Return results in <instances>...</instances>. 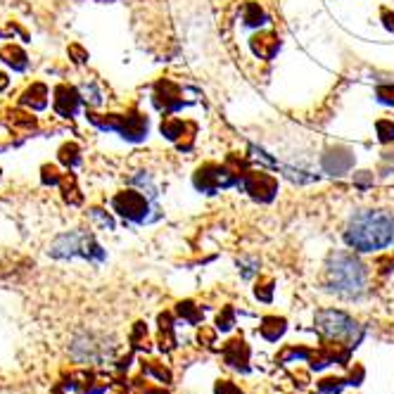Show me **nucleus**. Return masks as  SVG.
I'll return each instance as SVG.
<instances>
[{
  "label": "nucleus",
  "mask_w": 394,
  "mask_h": 394,
  "mask_svg": "<svg viewBox=\"0 0 394 394\" xmlns=\"http://www.w3.org/2000/svg\"><path fill=\"white\" fill-rule=\"evenodd\" d=\"M320 166H323L325 173H333V176H345V173L354 166V152L349 148H330L320 159Z\"/></svg>",
  "instance_id": "obj_12"
},
{
  "label": "nucleus",
  "mask_w": 394,
  "mask_h": 394,
  "mask_svg": "<svg viewBox=\"0 0 394 394\" xmlns=\"http://www.w3.org/2000/svg\"><path fill=\"white\" fill-rule=\"evenodd\" d=\"M145 394H169V392H164V390H148Z\"/></svg>",
  "instance_id": "obj_40"
},
{
  "label": "nucleus",
  "mask_w": 394,
  "mask_h": 394,
  "mask_svg": "<svg viewBox=\"0 0 394 394\" xmlns=\"http://www.w3.org/2000/svg\"><path fill=\"white\" fill-rule=\"evenodd\" d=\"M143 373L148 375H155L159 383L169 385L171 383V370L164 366V363H157V361H143Z\"/></svg>",
  "instance_id": "obj_23"
},
{
  "label": "nucleus",
  "mask_w": 394,
  "mask_h": 394,
  "mask_svg": "<svg viewBox=\"0 0 394 394\" xmlns=\"http://www.w3.org/2000/svg\"><path fill=\"white\" fill-rule=\"evenodd\" d=\"M69 55L74 57L76 64H84L86 60H89V53H86L84 48H79V46H71V48H69Z\"/></svg>",
  "instance_id": "obj_37"
},
{
  "label": "nucleus",
  "mask_w": 394,
  "mask_h": 394,
  "mask_svg": "<svg viewBox=\"0 0 394 394\" xmlns=\"http://www.w3.org/2000/svg\"><path fill=\"white\" fill-rule=\"evenodd\" d=\"M243 176L245 173L233 169V164H204L195 173V188L202 193H216L236 183H243Z\"/></svg>",
  "instance_id": "obj_6"
},
{
  "label": "nucleus",
  "mask_w": 394,
  "mask_h": 394,
  "mask_svg": "<svg viewBox=\"0 0 394 394\" xmlns=\"http://www.w3.org/2000/svg\"><path fill=\"white\" fill-rule=\"evenodd\" d=\"M91 216L96 218V221L100 223V226H105V228H109V231H114V221L109 216H102L100 214V209H91Z\"/></svg>",
  "instance_id": "obj_36"
},
{
  "label": "nucleus",
  "mask_w": 394,
  "mask_h": 394,
  "mask_svg": "<svg viewBox=\"0 0 394 394\" xmlns=\"http://www.w3.org/2000/svg\"><path fill=\"white\" fill-rule=\"evenodd\" d=\"M250 46H252V53L261 57V60H273L276 53H278V48H281V39H278V34L264 31V34L254 36V39L250 41Z\"/></svg>",
  "instance_id": "obj_15"
},
{
  "label": "nucleus",
  "mask_w": 394,
  "mask_h": 394,
  "mask_svg": "<svg viewBox=\"0 0 394 394\" xmlns=\"http://www.w3.org/2000/svg\"><path fill=\"white\" fill-rule=\"evenodd\" d=\"M159 349L162 352H173L176 347V335H173V318L171 313H159Z\"/></svg>",
  "instance_id": "obj_17"
},
{
  "label": "nucleus",
  "mask_w": 394,
  "mask_h": 394,
  "mask_svg": "<svg viewBox=\"0 0 394 394\" xmlns=\"http://www.w3.org/2000/svg\"><path fill=\"white\" fill-rule=\"evenodd\" d=\"M288 330V320L283 316H266L261 320V338L268 342H278Z\"/></svg>",
  "instance_id": "obj_18"
},
{
  "label": "nucleus",
  "mask_w": 394,
  "mask_h": 394,
  "mask_svg": "<svg viewBox=\"0 0 394 394\" xmlns=\"http://www.w3.org/2000/svg\"><path fill=\"white\" fill-rule=\"evenodd\" d=\"M375 128H378V136H380L383 143L394 141V123L390 119H380V121L375 123Z\"/></svg>",
  "instance_id": "obj_30"
},
{
  "label": "nucleus",
  "mask_w": 394,
  "mask_h": 394,
  "mask_svg": "<svg viewBox=\"0 0 394 394\" xmlns=\"http://www.w3.org/2000/svg\"><path fill=\"white\" fill-rule=\"evenodd\" d=\"M60 162L64 166H69V169H74V166L81 162V157H79V145L76 143H67L60 148Z\"/></svg>",
  "instance_id": "obj_25"
},
{
  "label": "nucleus",
  "mask_w": 394,
  "mask_h": 394,
  "mask_svg": "<svg viewBox=\"0 0 394 394\" xmlns=\"http://www.w3.org/2000/svg\"><path fill=\"white\" fill-rule=\"evenodd\" d=\"M131 342H133L136 349H145V352H148L150 342H148V328H145V323H136L133 335H131Z\"/></svg>",
  "instance_id": "obj_27"
},
{
  "label": "nucleus",
  "mask_w": 394,
  "mask_h": 394,
  "mask_svg": "<svg viewBox=\"0 0 394 394\" xmlns=\"http://www.w3.org/2000/svg\"><path fill=\"white\" fill-rule=\"evenodd\" d=\"M50 257L55 259H69V257H84L89 261H105V250L98 245V240L86 231L64 233L55 238V243L48 250Z\"/></svg>",
  "instance_id": "obj_4"
},
{
  "label": "nucleus",
  "mask_w": 394,
  "mask_h": 394,
  "mask_svg": "<svg viewBox=\"0 0 394 394\" xmlns=\"http://www.w3.org/2000/svg\"><path fill=\"white\" fill-rule=\"evenodd\" d=\"M394 238V218L385 211H359L345 231V243L356 252H373L388 247Z\"/></svg>",
  "instance_id": "obj_1"
},
{
  "label": "nucleus",
  "mask_w": 394,
  "mask_h": 394,
  "mask_svg": "<svg viewBox=\"0 0 394 394\" xmlns=\"http://www.w3.org/2000/svg\"><path fill=\"white\" fill-rule=\"evenodd\" d=\"M214 394H245V392L240 390L236 383H231V380H218L216 388H214Z\"/></svg>",
  "instance_id": "obj_32"
},
{
  "label": "nucleus",
  "mask_w": 394,
  "mask_h": 394,
  "mask_svg": "<svg viewBox=\"0 0 394 394\" xmlns=\"http://www.w3.org/2000/svg\"><path fill=\"white\" fill-rule=\"evenodd\" d=\"M162 133L169 138V141L178 143V148L183 150V136L186 133H195V123L183 121V119H166L162 123Z\"/></svg>",
  "instance_id": "obj_16"
},
{
  "label": "nucleus",
  "mask_w": 394,
  "mask_h": 394,
  "mask_svg": "<svg viewBox=\"0 0 394 394\" xmlns=\"http://www.w3.org/2000/svg\"><path fill=\"white\" fill-rule=\"evenodd\" d=\"M366 268L354 254L335 252L325 266V286L342 297H359L366 290Z\"/></svg>",
  "instance_id": "obj_2"
},
{
  "label": "nucleus",
  "mask_w": 394,
  "mask_h": 394,
  "mask_svg": "<svg viewBox=\"0 0 394 394\" xmlns=\"http://www.w3.org/2000/svg\"><path fill=\"white\" fill-rule=\"evenodd\" d=\"M112 207L119 216L128 218L133 223H143L148 221V211H150V202L148 197L138 191H121L112 197Z\"/></svg>",
  "instance_id": "obj_8"
},
{
  "label": "nucleus",
  "mask_w": 394,
  "mask_h": 394,
  "mask_svg": "<svg viewBox=\"0 0 394 394\" xmlns=\"http://www.w3.org/2000/svg\"><path fill=\"white\" fill-rule=\"evenodd\" d=\"M197 340H200V345L209 347V345H214V340H216V333L211 330V328H202V330H200V335H197Z\"/></svg>",
  "instance_id": "obj_35"
},
{
  "label": "nucleus",
  "mask_w": 394,
  "mask_h": 394,
  "mask_svg": "<svg viewBox=\"0 0 394 394\" xmlns=\"http://www.w3.org/2000/svg\"><path fill=\"white\" fill-rule=\"evenodd\" d=\"M21 105L31 109H43L48 105V89L43 84H31V89H26L24 96H21Z\"/></svg>",
  "instance_id": "obj_19"
},
{
  "label": "nucleus",
  "mask_w": 394,
  "mask_h": 394,
  "mask_svg": "<svg viewBox=\"0 0 394 394\" xmlns=\"http://www.w3.org/2000/svg\"><path fill=\"white\" fill-rule=\"evenodd\" d=\"M243 278H252L254 271H257V261H243Z\"/></svg>",
  "instance_id": "obj_38"
},
{
  "label": "nucleus",
  "mask_w": 394,
  "mask_h": 394,
  "mask_svg": "<svg viewBox=\"0 0 394 394\" xmlns=\"http://www.w3.org/2000/svg\"><path fill=\"white\" fill-rule=\"evenodd\" d=\"M316 330L328 345H340L347 349H356V345L363 338V328L356 323L352 316H347L345 311L335 309H323L316 313Z\"/></svg>",
  "instance_id": "obj_3"
},
{
  "label": "nucleus",
  "mask_w": 394,
  "mask_h": 394,
  "mask_svg": "<svg viewBox=\"0 0 394 394\" xmlns=\"http://www.w3.org/2000/svg\"><path fill=\"white\" fill-rule=\"evenodd\" d=\"M89 119L102 131H116L126 141H143L148 136V119L138 112L128 114H89Z\"/></svg>",
  "instance_id": "obj_5"
},
{
  "label": "nucleus",
  "mask_w": 394,
  "mask_h": 394,
  "mask_svg": "<svg viewBox=\"0 0 394 394\" xmlns=\"http://www.w3.org/2000/svg\"><path fill=\"white\" fill-rule=\"evenodd\" d=\"M155 105L162 109V112L171 114L183 107V93H181V89L173 81L164 79V81H159L155 86Z\"/></svg>",
  "instance_id": "obj_11"
},
{
  "label": "nucleus",
  "mask_w": 394,
  "mask_h": 394,
  "mask_svg": "<svg viewBox=\"0 0 394 394\" xmlns=\"http://www.w3.org/2000/svg\"><path fill=\"white\" fill-rule=\"evenodd\" d=\"M60 186H62V197H64V202H69V204H81V195H79L76 176H74V173H64L62 181H60Z\"/></svg>",
  "instance_id": "obj_21"
},
{
  "label": "nucleus",
  "mask_w": 394,
  "mask_h": 394,
  "mask_svg": "<svg viewBox=\"0 0 394 394\" xmlns=\"http://www.w3.org/2000/svg\"><path fill=\"white\" fill-rule=\"evenodd\" d=\"M383 19H385V26L390 29V31H394V14H390L388 10L383 12Z\"/></svg>",
  "instance_id": "obj_39"
},
{
  "label": "nucleus",
  "mask_w": 394,
  "mask_h": 394,
  "mask_svg": "<svg viewBox=\"0 0 394 394\" xmlns=\"http://www.w3.org/2000/svg\"><path fill=\"white\" fill-rule=\"evenodd\" d=\"M243 188L254 197V200L271 202L276 193H278V181H276L271 173H264V171H245Z\"/></svg>",
  "instance_id": "obj_9"
},
{
  "label": "nucleus",
  "mask_w": 394,
  "mask_h": 394,
  "mask_svg": "<svg viewBox=\"0 0 394 394\" xmlns=\"http://www.w3.org/2000/svg\"><path fill=\"white\" fill-rule=\"evenodd\" d=\"M81 93H79L76 89H71V86H57L55 89V112L64 116V119H69V116L76 114L79 105H81Z\"/></svg>",
  "instance_id": "obj_14"
},
{
  "label": "nucleus",
  "mask_w": 394,
  "mask_h": 394,
  "mask_svg": "<svg viewBox=\"0 0 394 394\" xmlns=\"http://www.w3.org/2000/svg\"><path fill=\"white\" fill-rule=\"evenodd\" d=\"M349 380H345V378H325V380L318 383V390L325 392V394H338L342 392V388H347Z\"/></svg>",
  "instance_id": "obj_26"
},
{
  "label": "nucleus",
  "mask_w": 394,
  "mask_h": 394,
  "mask_svg": "<svg viewBox=\"0 0 394 394\" xmlns=\"http://www.w3.org/2000/svg\"><path fill=\"white\" fill-rule=\"evenodd\" d=\"M254 295H257L261 302H271L273 299V281L271 278H261L254 288Z\"/></svg>",
  "instance_id": "obj_28"
},
{
  "label": "nucleus",
  "mask_w": 394,
  "mask_h": 394,
  "mask_svg": "<svg viewBox=\"0 0 394 394\" xmlns=\"http://www.w3.org/2000/svg\"><path fill=\"white\" fill-rule=\"evenodd\" d=\"M0 60L5 64H10L14 71H24L26 69V53L19 46H5L0 50Z\"/></svg>",
  "instance_id": "obj_20"
},
{
  "label": "nucleus",
  "mask_w": 394,
  "mask_h": 394,
  "mask_svg": "<svg viewBox=\"0 0 394 394\" xmlns=\"http://www.w3.org/2000/svg\"><path fill=\"white\" fill-rule=\"evenodd\" d=\"M375 96L383 105H394V86H378Z\"/></svg>",
  "instance_id": "obj_33"
},
{
  "label": "nucleus",
  "mask_w": 394,
  "mask_h": 394,
  "mask_svg": "<svg viewBox=\"0 0 394 394\" xmlns=\"http://www.w3.org/2000/svg\"><path fill=\"white\" fill-rule=\"evenodd\" d=\"M243 21L247 26H261L266 21V14L261 10V5L257 3H245L243 7Z\"/></svg>",
  "instance_id": "obj_22"
},
{
  "label": "nucleus",
  "mask_w": 394,
  "mask_h": 394,
  "mask_svg": "<svg viewBox=\"0 0 394 394\" xmlns=\"http://www.w3.org/2000/svg\"><path fill=\"white\" fill-rule=\"evenodd\" d=\"M223 359L231 368L240 370V373H250V347H247V342L243 338L226 342Z\"/></svg>",
  "instance_id": "obj_13"
},
{
  "label": "nucleus",
  "mask_w": 394,
  "mask_h": 394,
  "mask_svg": "<svg viewBox=\"0 0 394 394\" xmlns=\"http://www.w3.org/2000/svg\"><path fill=\"white\" fill-rule=\"evenodd\" d=\"M41 178H43V183L46 186H60V181H62L57 166H43V176Z\"/></svg>",
  "instance_id": "obj_31"
},
{
  "label": "nucleus",
  "mask_w": 394,
  "mask_h": 394,
  "mask_svg": "<svg viewBox=\"0 0 394 394\" xmlns=\"http://www.w3.org/2000/svg\"><path fill=\"white\" fill-rule=\"evenodd\" d=\"M233 323H236V311H233V306H226V309L218 313L216 325H218V330H231Z\"/></svg>",
  "instance_id": "obj_29"
},
{
  "label": "nucleus",
  "mask_w": 394,
  "mask_h": 394,
  "mask_svg": "<svg viewBox=\"0 0 394 394\" xmlns=\"http://www.w3.org/2000/svg\"><path fill=\"white\" fill-rule=\"evenodd\" d=\"M176 311H178V316L188 320L191 325H197V323H202V311L197 309V306L193 302H181L176 306Z\"/></svg>",
  "instance_id": "obj_24"
},
{
  "label": "nucleus",
  "mask_w": 394,
  "mask_h": 394,
  "mask_svg": "<svg viewBox=\"0 0 394 394\" xmlns=\"http://www.w3.org/2000/svg\"><path fill=\"white\" fill-rule=\"evenodd\" d=\"M81 98L86 100V102H91V105H100V93H98V89L96 86H84L81 89Z\"/></svg>",
  "instance_id": "obj_34"
},
{
  "label": "nucleus",
  "mask_w": 394,
  "mask_h": 394,
  "mask_svg": "<svg viewBox=\"0 0 394 394\" xmlns=\"http://www.w3.org/2000/svg\"><path fill=\"white\" fill-rule=\"evenodd\" d=\"M114 352V345H107V338L100 335H81L71 342V356L81 363H102Z\"/></svg>",
  "instance_id": "obj_7"
},
{
  "label": "nucleus",
  "mask_w": 394,
  "mask_h": 394,
  "mask_svg": "<svg viewBox=\"0 0 394 394\" xmlns=\"http://www.w3.org/2000/svg\"><path fill=\"white\" fill-rule=\"evenodd\" d=\"M64 385L76 394H102L109 388V375L96 373V370H76Z\"/></svg>",
  "instance_id": "obj_10"
}]
</instances>
